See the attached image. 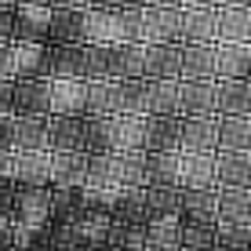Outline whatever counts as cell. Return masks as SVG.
<instances>
[{
  "instance_id": "6da1fadb",
  "label": "cell",
  "mask_w": 251,
  "mask_h": 251,
  "mask_svg": "<svg viewBox=\"0 0 251 251\" xmlns=\"http://www.w3.org/2000/svg\"><path fill=\"white\" fill-rule=\"evenodd\" d=\"M138 11H102V7H88L84 11V44L109 48V44H135L138 37Z\"/></svg>"
},
{
  "instance_id": "7a4b0ae2",
  "label": "cell",
  "mask_w": 251,
  "mask_h": 251,
  "mask_svg": "<svg viewBox=\"0 0 251 251\" xmlns=\"http://www.w3.org/2000/svg\"><path fill=\"white\" fill-rule=\"evenodd\" d=\"M135 44H182V7H142Z\"/></svg>"
},
{
  "instance_id": "3957f363",
  "label": "cell",
  "mask_w": 251,
  "mask_h": 251,
  "mask_svg": "<svg viewBox=\"0 0 251 251\" xmlns=\"http://www.w3.org/2000/svg\"><path fill=\"white\" fill-rule=\"evenodd\" d=\"M51 80H88V44H48Z\"/></svg>"
},
{
  "instance_id": "277c9868",
  "label": "cell",
  "mask_w": 251,
  "mask_h": 251,
  "mask_svg": "<svg viewBox=\"0 0 251 251\" xmlns=\"http://www.w3.org/2000/svg\"><path fill=\"white\" fill-rule=\"evenodd\" d=\"M84 142L88 117H48V153H84Z\"/></svg>"
},
{
  "instance_id": "5b68a950",
  "label": "cell",
  "mask_w": 251,
  "mask_h": 251,
  "mask_svg": "<svg viewBox=\"0 0 251 251\" xmlns=\"http://www.w3.org/2000/svg\"><path fill=\"white\" fill-rule=\"evenodd\" d=\"M182 73V44L142 48V80H178Z\"/></svg>"
},
{
  "instance_id": "8992f818",
  "label": "cell",
  "mask_w": 251,
  "mask_h": 251,
  "mask_svg": "<svg viewBox=\"0 0 251 251\" xmlns=\"http://www.w3.org/2000/svg\"><path fill=\"white\" fill-rule=\"evenodd\" d=\"M15 222L19 226H48L51 222V186H19V193H15Z\"/></svg>"
},
{
  "instance_id": "52a82bcc",
  "label": "cell",
  "mask_w": 251,
  "mask_h": 251,
  "mask_svg": "<svg viewBox=\"0 0 251 251\" xmlns=\"http://www.w3.org/2000/svg\"><path fill=\"white\" fill-rule=\"evenodd\" d=\"M11 117H51V76H44V80H15Z\"/></svg>"
},
{
  "instance_id": "ba28073f",
  "label": "cell",
  "mask_w": 251,
  "mask_h": 251,
  "mask_svg": "<svg viewBox=\"0 0 251 251\" xmlns=\"http://www.w3.org/2000/svg\"><path fill=\"white\" fill-rule=\"evenodd\" d=\"M178 117H215V80H178Z\"/></svg>"
},
{
  "instance_id": "9c48e42d",
  "label": "cell",
  "mask_w": 251,
  "mask_h": 251,
  "mask_svg": "<svg viewBox=\"0 0 251 251\" xmlns=\"http://www.w3.org/2000/svg\"><path fill=\"white\" fill-rule=\"evenodd\" d=\"M51 117H88V80H51Z\"/></svg>"
},
{
  "instance_id": "30bf717a",
  "label": "cell",
  "mask_w": 251,
  "mask_h": 251,
  "mask_svg": "<svg viewBox=\"0 0 251 251\" xmlns=\"http://www.w3.org/2000/svg\"><path fill=\"white\" fill-rule=\"evenodd\" d=\"M215 44H251V7H215Z\"/></svg>"
},
{
  "instance_id": "8fae6325",
  "label": "cell",
  "mask_w": 251,
  "mask_h": 251,
  "mask_svg": "<svg viewBox=\"0 0 251 251\" xmlns=\"http://www.w3.org/2000/svg\"><path fill=\"white\" fill-rule=\"evenodd\" d=\"M182 142V117H146L142 153H178Z\"/></svg>"
},
{
  "instance_id": "7c38bea8",
  "label": "cell",
  "mask_w": 251,
  "mask_h": 251,
  "mask_svg": "<svg viewBox=\"0 0 251 251\" xmlns=\"http://www.w3.org/2000/svg\"><path fill=\"white\" fill-rule=\"evenodd\" d=\"M215 80H251V44H215Z\"/></svg>"
},
{
  "instance_id": "4fadbf2b",
  "label": "cell",
  "mask_w": 251,
  "mask_h": 251,
  "mask_svg": "<svg viewBox=\"0 0 251 251\" xmlns=\"http://www.w3.org/2000/svg\"><path fill=\"white\" fill-rule=\"evenodd\" d=\"M215 117H251V80H215Z\"/></svg>"
},
{
  "instance_id": "5bb4252c",
  "label": "cell",
  "mask_w": 251,
  "mask_h": 251,
  "mask_svg": "<svg viewBox=\"0 0 251 251\" xmlns=\"http://www.w3.org/2000/svg\"><path fill=\"white\" fill-rule=\"evenodd\" d=\"M51 33V7H15V44H44Z\"/></svg>"
},
{
  "instance_id": "9a60e30c",
  "label": "cell",
  "mask_w": 251,
  "mask_h": 251,
  "mask_svg": "<svg viewBox=\"0 0 251 251\" xmlns=\"http://www.w3.org/2000/svg\"><path fill=\"white\" fill-rule=\"evenodd\" d=\"M178 153H219V120H215V117L182 120V142H178Z\"/></svg>"
},
{
  "instance_id": "2e32d148",
  "label": "cell",
  "mask_w": 251,
  "mask_h": 251,
  "mask_svg": "<svg viewBox=\"0 0 251 251\" xmlns=\"http://www.w3.org/2000/svg\"><path fill=\"white\" fill-rule=\"evenodd\" d=\"M88 157L84 153H51V189H84Z\"/></svg>"
},
{
  "instance_id": "e0dca14e",
  "label": "cell",
  "mask_w": 251,
  "mask_h": 251,
  "mask_svg": "<svg viewBox=\"0 0 251 251\" xmlns=\"http://www.w3.org/2000/svg\"><path fill=\"white\" fill-rule=\"evenodd\" d=\"M215 186L251 189V153H215Z\"/></svg>"
},
{
  "instance_id": "ac0fdd59",
  "label": "cell",
  "mask_w": 251,
  "mask_h": 251,
  "mask_svg": "<svg viewBox=\"0 0 251 251\" xmlns=\"http://www.w3.org/2000/svg\"><path fill=\"white\" fill-rule=\"evenodd\" d=\"M178 186L182 189H219L215 186V153H182Z\"/></svg>"
},
{
  "instance_id": "d6986e66",
  "label": "cell",
  "mask_w": 251,
  "mask_h": 251,
  "mask_svg": "<svg viewBox=\"0 0 251 251\" xmlns=\"http://www.w3.org/2000/svg\"><path fill=\"white\" fill-rule=\"evenodd\" d=\"M178 80H215V44H182Z\"/></svg>"
},
{
  "instance_id": "ffe728a7",
  "label": "cell",
  "mask_w": 251,
  "mask_h": 251,
  "mask_svg": "<svg viewBox=\"0 0 251 251\" xmlns=\"http://www.w3.org/2000/svg\"><path fill=\"white\" fill-rule=\"evenodd\" d=\"M48 44H84V11H76V7H55L51 11Z\"/></svg>"
},
{
  "instance_id": "44dd1931",
  "label": "cell",
  "mask_w": 251,
  "mask_h": 251,
  "mask_svg": "<svg viewBox=\"0 0 251 251\" xmlns=\"http://www.w3.org/2000/svg\"><path fill=\"white\" fill-rule=\"evenodd\" d=\"M146 117H178V80H146Z\"/></svg>"
},
{
  "instance_id": "7402d4cb",
  "label": "cell",
  "mask_w": 251,
  "mask_h": 251,
  "mask_svg": "<svg viewBox=\"0 0 251 251\" xmlns=\"http://www.w3.org/2000/svg\"><path fill=\"white\" fill-rule=\"evenodd\" d=\"M11 51H15V80H44L48 76L44 44H11Z\"/></svg>"
},
{
  "instance_id": "603a6c76",
  "label": "cell",
  "mask_w": 251,
  "mask_h": 251,
  "mask_svg": "<svg viewBox=\"0 0 251 251\" xmlns=\"http://www.w3.org/2000/svg\"><path fill=\"white\" fill-rule=\"evenodd\" d=\"M15 182L19 186H51V153H15Z\"/></svg>"
},
{
  "instance_id": "cb8c5ba5",
  "label": "cell",
  "mask_w": 251,
  "mask_h": 251,
  "mask_svg": "<svg viewBox=\"0 0 251 251\" xmlns=\"http://www.w3.org/2000/svg\"><path fill=\"white\" fill-rule=\"evenodd\" d=\"M182 44H215V7H182Z\"/></svg>"
},
{
  "instance_id": "d4e9b609",
  "label": "cell",
  "mask_w": 251,
  "mask_h": 251,
  "mask_svg": "<svg viewBox=\"0 0 251 251\" xmlns=\"http://www.w3.org/2000/svg\"><path fill=\"white\" fill-rule=\"evenodd\" d=\"M219 120V153H251V117H215Z\"/></svg>"
},
{
  "instance_id": "484cf974",
  "label": "cell",
  "mask_w": 251,
  "mask_h": 251,
  "mask_svg": "<svg viewBox=\"0 0 251 251\" xmlns=\"http://www.w3.org/2000/svg\"><path fill=\"white\" fill-rule=\"evenodd\" d=\"M48 150V117H15V153Z\"/></svg>"
},
{
  "instance_id": "4316f807",
  "label": "cell",
  "mask_w": 251,
  "mask_h": 251,
  "mask_svg": "<svg viewBox=\"0 0 251 251\" xmlns=\"http://www.w3.org/2000/svg\"><path fill=\"white\" fill-rule=\"evenodd\" d=\"M182 215V189L178 186H150L146 189V222L150 219H178Z\"/></svg>"
},
{
  "instance_id": "83f0119b",
  "label": "cell",
  "mask_w": 251,
  "mask_h": 251,
  "mask_svg": "<svg viewBox=\"0 0 251 251\" xmlns=\"http://www.w3.org/2000/svg\"><path fill=\"white\" fill-rule=\"evenodd\" d=\"M88 117H95V120L120 117V84L117 80L88 84Z\"/></svg>"
},
{
  "instance_id": "f1b7e54d",
  "label": "cell",
  "mask_w": 251,
  "mask_h": 251,
  "mask_svg": "<svg viewBox=\"0 0 251 251\" xmlns=\"http://www.w3.org/2000/svg\"><path fill=\"white\" fill-rule=\"evenodd\" d=\"M178 168H182V153H146V189L178 186Z\"/></svg>"
},
{
  "instance_id": "f546056e",
  "label": "cell",
  "mask_w": 251,
  "mask_h": 251,
  "mask_svg": "<svg viewBox=\"0 0 251 251\" xmlns=\"http://www.w3.org/2000/svg\"><path fill=\"white\" fill-rule=\"evenodd\" d=\"M178 233H182L178 219H150L142 233V251H178Z\"/></svg>"
},
{
  "instance_id": "4dcf8cb0",
  "label": "cell",
  "mask_w": 251,
  "mask_h": 251,
  "mask_svg": "<svg viewBox=\"0 0 251 251\" xmlns=\"http://www.w3.org/2000/svg\"><path fill=\"white\" fill-rule=\"evenodd\" d=\"M182 233H178V248L193 251H215V233H219V219H178Z\"/></svg>"
},
{
  "instance_id": "1f68e13d",
  "label": "cell",
  "mask_w": 251,
  "mask_h": 251,
  "mask_svg": "<svg viewBox=\"0 0 251 251\" xmlns=\"http://www.w3.org/2000/svg\"><path fill=\"white\" fill-rule=\"evenodd\" d=\"M219 222H251V189H219Z\"/></svg>"
},
{
  "instance_id": "d6a6232c",
  "label": "cell",
  "mask_w": 251,
  "mask_h": 251,
  "mask_svg": "<svg viewBox=\"0 0 251 251\" xmlns=\"http://www.w3.org/2000/svg\"><path fill=\"white\" fill-rule=\"evenodd\" d=\"M219 189H182V215L178 219H219Z\"/></svg>"
},
{
  "instance_id": "836d02e7",
  "label": "cell",
  "mask_w": 251,
  "mask_h": 251,
  "mask_svg": "<svg viewBox=\"0 0 251 251\" xmlns=\"http://www.w3.org/2000/svg\"><path fill=\"white\" fill-rule=\"evenodd\" d=\"M215 248H233V251H251V222H219Z\"/></svg>"
},
{
  "instance_id": "e575fe53",
  "label": "cell",
  "mask_w": 251,
  "mask_h": 251,
  "mask_svg": "<svg viewBox=\"0 0 251 251\" xmlns=\"http://www.w3.org/2000/svg\"><path fill=\"white\" fill-rule=\"evenodd\" d=\"M0 189H19V182H15V153H0Z\"/></svg>"
},
{
  "instance_id": "d590c367",
  "label": "cell",
  "mask_w": 251,
  "mask_h": 251,
  "mask_svg": "<svg viewBox=\"0 0 251 251\" xmlns=\"http://www.w3.org/2000/svg\"><path fill=\"white\" fill-rule=\"evenodd\" d=\"M15 44V7H0V48Z\"/></svg>"
},
{
  "instance_id": "8d00e7d4",
  "label": "cell",
  "mask_w": 251,
  "mask_h": 251,
  "mask_svg": "<svg viewBox=\"0 0 251 251\" xmlns=\"http://www.w3.org/2000/svg\"><path fill=\"white\" fill-rule=\"evenodd\" d=\"M88 7H102V11H135V7H146V0H88Z\"/></svg>"
},
{
  "instance_id": "74e56055",
  "label": "cell",
  "mask_w": 251,
  "mask_h": 251,
  "mask_svg": "<svg viewBox=\"0 0 251 251\" xmlns=\"http://www.w3.org/2000/svg\"><path fill=\"white\" fill-rule=\"evenodd\" d=\"M0 153H15V117H0Z\"/></svg>"
},
{
  "instance_id": "f35d334b",
  "label": "cell",
  "mask_w": 251,
  "mask_h": 251,
  "mask_svg": "<svg viewBox=\"0 0 251 251\" xmlns=\"http://www.w3.org/2000/svg\"><path fill=\"white\" fill-rule=\"evenodd\" d=\"M0 80H15V51H11V44L0 48Z\"/></svg>"
},
{
  "instance_id": "ab89813d",
  "label": "cell",
  "mask_w": 251,
  "mask_h": 251,
  "mask_svg": "<svg viewBox=\"0 0 251 251\" xmlns=\"http://www.w3.org/2000/svg\"><path fill=\"white\" fill-rule=\"evenodd\" d=\"M15 102V80H0V117H11Z\"/></svg>"
},
{
  "instance_id": "60d3db41",
  "label": "cell",
  "mask_w": 251,
  "mask_h": 251,
  "mask_svg": "<svg viewBox=\"0 0 251 251\" xmlns=\"http://www.w3.org/2000/svg\"><path fill=\"white\" fill-rule=\"evenodd\" d=\"M146 7H182V0H146Z\"/></svg>"
},
{
  "instance_id": "b9f144b4",
  "label": "cell",
  "mask_w": 251,
  "mask_h": 251,
  "mask_svg": "<svg viewBox=\"0 0 251 251\" xmlns=\"http://www.w3.org/2000/svg\"><path fill=\"white\" fill-rule=\"evenodd\" d=\"M215 7H251V0H215Z\"/></svg>"
},
{
  "instance_id": "7bdbcfd3",
  "label": "cell",
  "mask_w": 251,
  "mask_h": 251,
  "mask_svg": "<svg viewBox=\"0 0 251 251\" xmlns=\"http://www.w3.org/2000/svg\"><path fill=\"white\" fill-rule=\"evenodd\" d=\"M182 7H215V0H182Z\"/></svg>"
},
{
  "instance_id": "ee69618b",
  "label": "cell",
  "mask_w": 251,
  "mask_h": 251,
  "mask_svg": "<svg viewBox=\"0 0 251 251\" xmlns=\"http://www.w3.org/2000/svg\"><path fill=\"white\" fill-rule=\"evenodd\" d=\"M0 7H15V0H0Z\"/></svg>"
},
{
  "instance_id": "f6af8a7d",
  "label": "cell",
  "mask_w": 251,
  "mask_h": 251,
  "mask_svg": "<svg viewBox=\"0 0 251 251\" xmlns=\"http://www.w3.org/2000/svg\"><path fill=\"white\" fill-rule=\"evenodd\" d=\"M215 251H233V248H215Z\"/></svg>"
},
{
  "instance_id": "bcb514c9",
  "label": "cell",
  "mask_w": 251,
  "mask_h": 251,
  "mask_svg": "<svg viewBox=\"0 0 251 251\" xmlns=\"http://www.w3.org/2000/svg\"><path fill=\"white\" fill-rule=\"evenodd\" d=\"M178 251H193V248H178Z\"/></svg>"
}]
</instances>
